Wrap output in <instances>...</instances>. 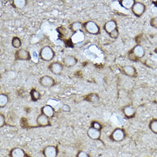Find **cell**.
Segmentation results:
<instances>
[{
	"instance_id": "cell-1",
	"label": "cell",
	"mask_w": 157,
	"mask_h": 157,
	"mask_svg": "<svg viewBox=\"0 0 157 157\" xmlns=\"http://www.w3.org/2000/svg\"><path fill=\"white\" fill-rule=\"evenodd\" d=\"M55 56V52L50 46H46L41 49L40 56L43 61H50L53 59Z\"/></svg>"
},
{
	"instance_id": "cell-2",
	"label": "cell",
	"mask_w": 157,
	"mask_h": 157,
	"mask_svg": "<svg viewBox=\"0 0 157 157\" xmlns=\"http://www.w3.org/2000/svg\"><path fill=\"white\" fill-rule=\"evenodd\" d=\"M31 54L28 51L24 49H20L17 50L15 53V60L19 61H29L31 60Z\"/></svg>"
},
{
	"instance_id": "cell-3",
	"label": "cell",
	"mask_w": 157,
	"mask_h": 157,
	"mask_svg": "<svg viewBox=\"0 0 157 157\" xmlns=\"http://www.w3.org/2000/svg\"><path fill=\"white\" fill-rule=\"evenodd\" d=\"M51 72L54 74L59 75L61 74L63 69L62 64L58 61L52 63L48 67Z\"/></svg>"
},
{
	"instance_id": "cell-4",
	"label": "cell",
	"mask_w": 157,
	"mask_h": 157,
	"mask_svg": "<svg viewBox=\"0 0 157 157\" xmlns=\"http://www.w3.org/2000/svg\"><path fill=\"white\" fill-rule=\"evenodd\" d=\"M39 82L42 86L49 88L53 86L55 84V81L54 78L48 75H45L41 77Z\"/></svg>"
},
{
	"instance_id": "cell-5",
	"label": "cell",
	"mask_w": 157,
	"mask_h": 157,
	"mask_svg": "<svg viewBox=\"0 0 157 157\" xmlns=\"http://www.w3.org/2000/svg\"><path fill=\"white\" fill-rule=\"evenodd\" d=\"M43 154L45 157H56L58 154L57 149L54 146H48L44 148Z\"/></svg>"
},
{
	"instance_id": "cell-6",
	"label": "cell",
	"mask_w": 157,
	"mask_h": 157,
	"mask_svg": "<svg viewBox=\"0 0 157 157\" xmlns=\"http://www.w3.org/2000/svg\"><path fill=\"white\" fill-rule=\"evenodd\" d=\"M77 62V59L72 55H68L64 58V65L67 67H71L75 66Z\"/></svg>"
},
{
	"instance_id": "cell-7",
	"label": "cell",
	"mask_w": 157,
	"mask_h": 157,
	"mask_svg": "<svg viewBox=\"0 0 157 157\" xmlns=\"http://www.w3.org/2000/svg\"><path fill=\"white\" fill-rule=\"evenodd\" d=\"M10 155L11 157H25L26 154L22 148L17 147L11 151Z\"/></svg>"
},
{
	"instance_id": "cell-8",
	"label": "cell",
	"mask_w": 157,
	"mask_h": 157,
	"mask_svg": "<svg viewBox=\"0 0 157 157\" xmlns=\"http://www.w3.org/2000/svg\"><path fill=\"white\" fill-rule=\"evenodd\" d=\"M37 122L38 125L41 126H48L49 124V118L42 113L37 118Z\"/></svg>"
},
{
	"instance_id": "cell-9",
	"label": "cell",
	"mask_w": 157,
	"mask_h": 157,
	"mask_svg": "<svg viewBox=\"0 0 157 157\" xmlns=\"http://www.w3.org/2000/svg\"><path fill=\"white\" fill-rule=\"evenodd\" d=\"M43 114L45 115L48 118H51L54 116V110L50 105H47L42 109Z\"/></svg>"
},
{
	"instance_id": "cell-10",
	"label": "cell",
	"mask_w": 157,
	"mask_h": 157,
	"mask_svg": "<svg viewBox=\"0 0 157 157\" xmlns=\"http://www.w3.org/2000/svg\"><path fill=\"white\" fill-rule=\"evenodd\" d=\"M88 135L90 138L93 139H97L99 137L100 133L98 130L92 128L88 130Z\"/></svg>"
},
{
	"instance_id": "cell-11",
	"label": "cell",
	"mask_w": 157,
	"mask_h": 157,
	"mask_svg": "<svg viewBox=\"0 0 157 157\" xmlns=\"http://www.w3.org/2000/svg\"><path fill=\"white\" fill-rule=\"evenodd\" d=\"M26 1L25 0H19V1H13L12 3V6L14 8L21 9L24 8L26 5Z\"/></svg>"
},
{
	"instance_id": "cell-12",
	"label": "cell",
	"mask_w": 157,
	"mask_h": 157,
	"mask_svg": "<svg viewBox=\"0 0 157 157\" xmlns=\"http://www.w3.org/2000/svg\"><path fill=\"white\" fill-rule=\"evenodd\" d=\"M124 133L121 130H116L113 133V138L114 140L117 141L121 140L124 138Z\"/></svg>"
},
{
	"instance_id": "cell-13",
	"label": "cell",
	"mask_w": 157,
	"mask_h": 157,
	"mask_svg": "<svg viewBox=\"0 0 157 157\" xmlns=\"http://www.w3.org/2000/svg\"><path fill=\"white\" fill-rule=\"evenodd\" d=\"M12 44L14 48L19 49L21 45V42L20 38L17 37H13L12 40Z\"/></svg>"
},
{
	"instance_id": "cell-14",
	"label": "cell",
	"mask_w": 157,
	"mask_h": 157,
	"mask_svg": "<svg viewBox=\"0 0 157 157\" xmlns=\"http://www.w3.org/2000/svg\"><path fill=\"white\" fill-rule=\"evenodd\" d=\"M8 101V98L4 94H1L0 95V106L1 108H3L7 105Z\"/></svg>"
},
{
	"instance_id": "cell-15",
	"label": "cell",
	"mask_w": 157,
	"mask_h": 157,
	"mask_svg": "<svg viewBox=\"0 0 157 157\" xmlns=\"http://www.w3.org/2000/svg\"><path fill=\"white\" fill-rule=\"evenodd\" d=\"M31 94L32 99L35 101H37L40 97V94L35 89L31 90Z\"/></svg>"
},
{
	"instance_id": "cell-16",
	"label": "cell",
	"mask_w": 157,
	"mask_h": 157,
	"mask_svg": "<svg viewBox=\"0 0 157 157\" xmlns=\"http://www.w3.org/2000/svg\"><path fill=\"white\" fill-rule=\"evenodd\" d=\"M150 128L151 130L153 132L157 134V120H154L151 122Z\"/></svg>"
},
{
	"instance_id": "cell-17",
	"label": "cell",
	"mask_w": 157,
	"mask_h": 157,
	"mask_svg": "<svg viewBox=\"0 0 157 157\" xmlns=\"http://www.w3.org/2000/svg\"><path fill=\"white\" fill-rule=\"evenodd\" d=\"M125 113L128 116H130L132 115L134 113V111L132 108L128 107L125 109Z\"/></svg>"
},
{
	"instance_id": "cell-18",
	"label": "cell",
	"mask_w": 157,
	"mask_h": 157,
	"mask_svg": "<svg viewBox=\"0 0 157 157\" xmlns=\"http://www.w3.org/2000/svg\"><path fill=\"white\" fill-rule=\"evenodd\" d=\"M77 157H89V155L85 152L81 151L78 153Z\"/></svg>"
},
{
	"instance_id": "cell-19",
	"label": "cell",
	"mask_w": 157,
	"mask_h": 157,
	"mask_svg": "<svg viewBox=\"0 0 157 157\" xmlns=\"http://www.w3.org/2000/svg\"><path fill=\"white\" fill-rule=\"evenodd\" d=\"M62 109L63 110L64 112H69L71 111V109H70L69 106L67 105H64L63 107H62Z\"/></svg>"
},
{
	"instance_id": "cell-20",
	"label": "cell",
	"mask_w": 157,
	"mask_h": 157,
	"mask_svg": "<svg viewBox=\"0 0 157 157\" xmlns=\"http://www.w3.org/2000/svg\"><path fill=\"white\" fill-rule=\"evenodd\" d=\"M5 118L3 115H1V127H2L4 125Z\"/></svg>"
},
{
	"instance_id": "cell-21",
	"label": "cell",
	"mask_w": 157,
	"mask_h": 157,
	"mask_svg": "<svg viewBox=\"0 0 157 157\" xmlns=\"http://www.w3.org/2000/svg\"><path fill=\"white\" fill-rule=\"evenodd\" d=\"M101 127V126L99 125V124H98V123H95L94 124V128L95 129H97V130H98Z\"/></svg>"
},
{
	"instance_id": "cell-22",
	"label": "cell",
	"mask_w": 157,
	"mask_h": 157,
	"mask_svg": "<svg viewBox=\"0 0 157 157\" xmlns=\"http://www.w3.org/2000/svg\"><path fill=\"white\" fill-rule=\"evenodd\" d=\"M155 5L156 6H157V2L156 3H155Z\"/></svg>"
},
{
	"instance_id": "cell-23",
	"label": "cell",
	"mask_w": 157,
	"mask_h": 157,
	"mask_svg": "<svg viewBox=\"0 0 157 157\" xmlns=\"http://www.w3.org/2000/svg\"><path fill=\"white\" fill-rule=\"evenodd\" d=\"M156 52L157 53V49H156Z\"/></svg>"
}]
</instances>
